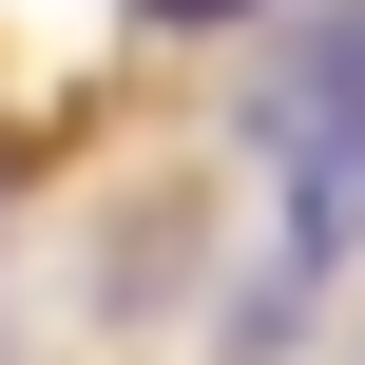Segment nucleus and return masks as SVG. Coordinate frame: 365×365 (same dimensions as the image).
Returning a JSON list of instances; mask_svg holds the SVG:
<instances>
[{"instance_id":"f03ea898","label":"nucleus","mask_w":365,"mask_h":365,"mask_svg":"<svg viewBox=\"0 0 365 365\" xmlns=\"http://www.w3.org/2000/svg\"><path fill=\"white\" fill-rule=\"evenodd\" d=\"M135 19H231V0H135Z\"/></svg>"},{"instance_id":"f257e3e1","label":"nucleus","mask_w":365,"mask_h":365,"mask_svg":"<svg viewBox=\"0 0 365 365\" xmlns=\"http://www.w3.org/2000/svg\"><path fill=\"white\" fill-rule=\"evenodd\" d=\"M250 135L289 154V250L327 269V250L365 231V19H327V38H308V58L250 96Z\"/></svg>"}]
</instances>
